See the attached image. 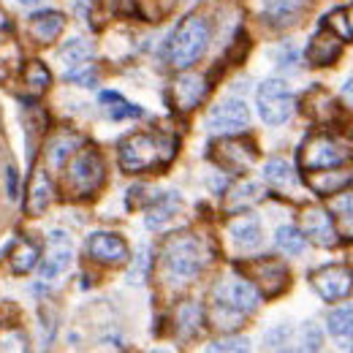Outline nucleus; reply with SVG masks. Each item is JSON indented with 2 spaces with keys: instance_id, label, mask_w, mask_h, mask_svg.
<instances>
[{
  "instance_id": "obj_1",
  "label": "nucleus",
  "mask_w": 353,
  "mask_h": 353,
  "mask_svg": "<svg viewBox=\"0 0 353 353\" xmlns=\"http://www.w3.org/2000/svg\"><path fill=\"white\" fill-rule=\"evenodd\" d=\"M176 141L161 133L136 131L120 141V166L128 174L152 172L158 166H166L174 158Z\"/></svg>"
},
{
  "instance_id": "obj_2",
  "label": "nucleus",
  "mask_w": 353,
  "mask_h": 353,
  "mask_svg": "<svg viewBox=\"0 0 353 353\" xmlns=\"http://www.w3.org/2000/svg\"><path fill=\"white\" fill-rule=\"evenodd\" d=\"M161 264H163L166 280H172L174 285H185L196 280L207 266V248L193 234H174L163 242Z\"/></svg>"
},
{
  "instance_id": "obj_3",
  "label": "nucleus",
  "mask_w": 353,
  "mask_h": 353,
  "mask_svg": "<svg viewBox=\"0 0 353 353\" xmlns=\"http://www.w3.org/2000/svg\"><path fill=\"white\" fill-rule=\"evenodd\" d=\"M207 46H210L207 19L204 17H188L176 25L174 33L166 41V63L176 71H185V68H190L193 63L201 60Z\"/></svg>"
},
{
  "instance_id": "obj_4",
  "label": "nucleus",
  "mask_w": 353,
  "mask_h": 353,
  "mask_svg": "<svg viewBox=\"0 0 353 353\" xmlns=\"http://www.w3.org/2000/svg\"><path fill=\"white\" fill-rule=\"evenodd\" d=\"M103 179H106V166L95 147H82L68 158L65 188L71 190V196H92L103 185Z\"/></svg>"
},
{
  "instance_id": "obj_5",
  "label": "nucleus",
  "mask_w": 353,
  "mask_h": 353,
  "mask_svg": "<svg viewBox=\"0 0 353 353\" xmlns=\"http://www.w3.org/2000/svg\"><path fill=\"white\" fill-rule=\"evenodd\" d=\"M256 106L266 125H283L296 112V95L283 79H266L256 90Z\"/></svg>"
},
{
  "instance_id": "obj_6",
  "label": "nucleus",
  "mask_w": 353,
  "mask_h": 353,
  "mask_svg": "<svg viewBox=\"0 0 353 353\" xmlns=\"http://www.w3.org/2000/svg\"><path fill=\"white\" fill-rule=\"evenodd\" d=\"M212 302L215 307L225 310L231 315H250L256 312L261 305V291L250 283V280H239V277H231V280H221L212 291Z\"/></svg>"
},
{
  "instance_id": "obj_7",
  "label": "nucleus",
  "mask_w": 353,
  "mask_h": 353,
  "mask_svg": "<svg viewBox=\"0 0 353 353\" xmlns=\"http://www.w3.org/2000/svg\"><path fill=\"white\" fill-rule=\"evenodd\" d=\"M348 161V152L329 136L312 133L299 147V169L302 172H318V169H332Z\"/></svg>"
},
{
  "instance_id": "obj_8",
  "label": "nucleus",
  "mask_w": 353,
  "mask_h": 353,
  "mask_svg": "<svg viewBox=\"0 0 353 353\" xmlns=\"http://www.w3.org/2000/svg\"><path fill=\"white\" fill-rule=\"evenodd\" d=\"M207 128L215 136H239L250 128V109L245 101L239 98H228L221 101L210 117H207Z\"/></svg>"
},
{
  "instance_id": "obj_9",
  "label": "nucleus",
  "mask_w": 353,
  "mask_h": 353,
  "mask_svg": "<svg viewBox=\"0 0 353 353\" xmlns=\"http://www.w3.org/2000/svg\"><path fill=\"white\" fill-rule=\"evenodd\" d=\"M256 158H259L256 144L245 141V139H236V136H225L212 147V161L231 174H245L248 169H253Z\"/></svg>"
},
{
  "instance_id": "obj_10",
  "label": "nucleus",
  "mask_w": 353,
  "mask_h": 353,
  "mask_svg": "<svg viewBox=\"0 0 353 353\" xmlns=\"http://www.w3.org/2000/svg\"><path fill=\"white\" fill-rule=\"evenodd\" d=\"M310 283L323 302H340L353 291V272L343 264L321 266L310 274Z\"/></svg>"
},
{
  "instance_id": "obj_11",
  "label": "nucleus",
  "mask_w": 353,
  "mask_h": 353,
  "mask_svg": "<svg viewBox=\"0 0 353 353\" xmlns=\"http://www.w3.org/2000/svg\"><path fill=\"white\" fill-rule=\"evenodd\" d=\"M242 269L248 272V280L264 296H277L288 288V269L277 259H256V261L242 264Z\"/></svg>"
},
{
  "instance_id": "obj_12",
  "label": "nucleus",
  "mask_w": 353,
  "mask_h": 353,
  "mask_svg": "<svg viewBox=\"0 0 353 353\" xmlns=\"http://www.w3.org/2000/svg\"><path fill=\"white\" fill-rule=\"evenodd\" d=\"M88 253L92 261L106 266H120L131 261V253H128L125 239L117 236V234H112V231H95V234H90Z\"/></svg>"
},
{
  "instance_id": "obj_13",
  "label": "nucleus",
  "mask_w": 353,
  "mask_h": 353,
  "mask_svg": "<svg viewBox=\"0 0 353 353\" xmlns=\"http://www.w3.org/2000/svg\"><path fill=\"white\" fill-rule=\"evenodd\" d=\"M74 261V248H71V239L65 231H52L49 234V250L46 256H41L39 261V272H41V280H57L68 266Z\"/></svg>"
},
{
  "instance_id": "obj_14",
  "label": "nucleus",
  "mask_w": 353,
  "mask_h": 353,
  "mask_svg": "<svg viewBox=\"0 0 353 353\" xmlns=\"http://www.w3.org/2000/svg\"><path fill=\"white\" fill-rule=\"evenodd\" d=\"M299 228H302V234L307 236V242H315V245H321V248H334L337 245V228H334V221H332V215L326 212V210H321V207H307L305 212H302V218H299Z\"/></svg>"
},
{
  "instance_id": "obj_15",
  "label": "nucleus",
  "mask_w": 353,
  "mask_h": 353,
  "mask_svg": "<svg viewBox=\"0 0 353 353\" xmlns=\"http://www.w3.org/2000/svg\"><path fill=\"white\" fill-rule=\"evenodd\" d=\"M204 95H207V82L199 74H182V77H176L174 82H172V90H169V98H172L174 109H179V112L196 109Z\"/></svg>"
},
{
  "instance_id": "obj_16",
  "label": "nucleus",
  "mask_w": 353,
  "mask_h": 353,
  "mask_svg": "<svg viewBox=\"0 0 353 353\" xmlns=\"http://www.w3.org/2000/svg\"><path fill=\"white\" fill-rule=\"evenodd\" d=\"M340 54H343V36H337L329 25L318 36H312V41L307 46L310 65H332Z\"/></svg>"
},
{
  "instance_id": "obj_17",
  "label": "nucleus",
  "mask_w": 353,
  "mask_h": 353,
  "mask_svg": "<svg viewBox=\"0 0 353 353\" xmlns=\"http://www.w3.org/2000/svg\"><path fill=\"white\" fill-rule=\"evenodd\" d=\"M228 236L239 250H256L264 239L261 234V221L256 215H239L228 221Z\"/></svg>"
},
{
  "instance_id": "obj_18",
  "label": "nucleus",
  "mask_w": 353,
  "mask_h": 353,
  "mask_svg": "<svg viewBox=\"0 0 353 353\" xmlns=\"http://www.w3.org/2000/svg\"><path fill=\"white\" fill-rule=\"evenodd\" d=\"M39 261H41V250H39V245L33 239L19 236L11 245V253H8V269H11V274L25 277V274H30L39 266Z\"/></svg>"
},
{
  "instance_id": "obj_19",
  "label": "nucleus",
  "mask_w": 353,
  "mask_h": 353,
  "mask_svg": "<svg viewBox=\"0 0 353 353\" xmlns=\"http://www.w3.org/2000/svg\"><path fill=\"white\" fill-rule=\"evenodd\" d=\"M28 30L30 36L39 41V44H52L60 39V33L65 30V17L60 11H39L30 17L28 22Z\"/></svg>"
},
{
  "instance_id": "obj_20",
  "label": "nucleus",
  "mask_w": 353,
  "mask_h": 353,
  "mask_svg": "<svg viewBox=\"0 0 353 353\" xmlns=\"http://www.w3.org/2000/svg\"><path fill=\"white\" fill-rule=\"evenodd\" d=\"M307 185L318 196H334V193H343V188L353 185V172H343V169H334V166L307 172Z\"/></svg>"
},
{
  "instance_id": "obj_21",
  "label": "nucleus",
  "mask_w": 353,
  "mask_h": 353,
  "mask_svg": "<svg viewBox=\"0 0 353 353\" xmlns=\"http://www.w3.org/2000/svg\"><path fill=\"white\" fill-rule=\"evenodd\" d=\"M79 144H82V139H79L77 133H71V131L54 133V136L49 139V144H46V163H49L52 169H63V166L68 163V158L77 152Z\"/></svg>"
},
{
  "instance_id": "obj_22",
  "label": "nucleus",
  "mask_w": 353,
  "mask_h": 353,
  "mask_svg": "<svg viewBox=\"0 0 353 353\" xmlns=\"http://www.w3.org/2000/svg\"><path fill=\"white\" fill-rule=\"evenodd\" d=\"M52 199H54L52 179H49L44 169H36L33 182H30V193H28V212L30 215H44L46 210L52 207Z\"/></svg>"
},
{
  "instance_id": "obj_23",
  "label": "nucleus",
  "mask_w": 353,
  "mask_h": 353,
  "mask_svg": "<svg viewBox=\"0 0 353 353\" xmlns=\"http://www.w3.org/2000/svg\"><path fill=\"white\" fill-rule=\"evenodd\" d=\"M261 196H264V188H261L259 182H253V179H242L239 185H234V188L225 193V207H228L231 212H242V210L253 207Z\"/></svg>"
},
{
  "instance_id": "obj_24",
  "label": "nucleus",
  "mask_w": 353,
  "mask_h": 353,
  "mask_svg": "<svg viewBox=\"0 0 353 353\" xmlns=\"http://www.w3.org/2000/svg\"><path fill=\"white\" fill-rule=\"evenodd\" d=\"M60 63L65 65V71H74V68H82L88 65L90 57H92V44L88 39H71L60 46Z\"/></svg>"
},
{
  "instance_id": "obj_25",
  "label": "nucleus",
  "mask_w": 353,
  "mask_h": 353,
  "mask_svg": "<svg viewBox=\"0 0 353 353\" xmlns=\"http://www.w3.org/2000/svg\"><path fill=\"white\" fill-rule=\"evenodd\" d=\"M179 210V196L176 193H166V196H161L152 207H150V212H147V228L150 231H158V228H163L166 223L174 218V212Z\"/></svg>"
},
{
  "instance_id": "obj_26",
  "label": "nucleus",
  "mask_w": 353,
  "mask_h": 353,
  "mask_svg": "<svg viewBox=\"0 0 353 353\" xmlns=\"http://www.w3.org/2000/svg\"><path fill=\"white\" fill-rule=\"evenodd\" d=\"M201 323H204V312H201V307L196 302L179 305V310H176V332H179L182 340L196 337L199 329H201Z\"/></svg>"
},
{
  "instance_id": "obj_27",
  "label": "nucleus",
  "mask_w": 353,
  "mask_h": 353,
  "mask_svg": "<svg viewBox=\"0 0 353 353\" xmlns=\"http://www.w3.org/2000/svg\"><path fill=\"white\" fill-rule=\"evenodd\" d=\"M274 245H277V250L285 253V256H302V253L307 250V236H305L302 228H296V225H283V228H277V234H274Z\"/></svg>"
},
{
  "instance_id": "obj_28",
  "label": "nucleus",
  "mask_w": 353,
  "mask_h": 353,
  "mask_svg": "<svg viewBox=\"0 0 353 353\" xmlns=\"http://www.w3.org/2000/svg\"><path fill=\"white\" fill-rule=\"evenodd\" d=\"M307 0H264V17L274 25H288Z\"/></svg>"
},
{
  "instance_id": "obj_29",
  "label": "nucleus",
  "mask_w": 353,
  "mask_h": 353,
  "mask_svg": "<svg viewBox=\"0 0 353 353\" xmlns=\"http://www.w3.org/2000/svg\"><path fill=\"white\" fill-rule=\"evenodd\" d=\"M326 326L329 332L337 337V340H351L353 337V305H340L329 312L326 318Z\"/></svg>"
},
{
  "instance_id": "obj_30",
  "label": "nucleus",
  "mask_w": 353,
  "mask_h": 353,
  "mask_svg": "<svg viewBox=\"0 0 353 353\" xmlns=\"http://www.w3.org/2000/svg\"><path fill=\"white\" fill-rule=\"evenodd\" d=\"M25 85L30 90V95H44L49 85H52V74L41 60H30L25 65Z\"/></svg>"
},
{
  "instance_id": "obj_31",
  "label": "nucleus",
  "mask_w": 353,
  "mask_h": 353,
  "mask_svg": "<svg viewBox=\"0 0 353 353\" xmlns=\"http://www.w3.org/2000/svg\"><path fill=\"white\" fill-rule=\"evenodd\" d=\"M332 210L337 212L340 236L353 239V190H345L343 196H337V199L332 201Z\"/></svg>"
},
{
  "instance_id": "obj_32",
  "label": "nucleus",
  "mask_w": 353,
  "mask_h": 353,
  "mask_svg": "<svg viewBox=\"0 0 353 353\" xmlns=\"http://www.w3.org/2000/svg\"><path fill=\"white\" fill-rule=\"evenodd\" d=\"M264 179L269 185H274V188H288V185H294V172H291V166H288V161H283V158H272V161H266L264 166Z\"/></svg>"
},
{
  "instance_id": "obj_33",
  "label": "nucleus",
  "mask_w": 353,
  "mask_h": 353,
  "mask_svg": "<svg viewBox=\"0 0 353 353\" xmlns=\"http://www.w3.org/2000/svg\"><path fill=\"white\" fill-rule=\"evenodd\" d=\"M150 266H152L150 248H147V245H141V248H139V256L133 259L131 269H128V283H133V285H141V283L150 277Z\"/></svg>"
},
{
  "instance_id": "obj_34",
  "label": "nucleus",
  "mask_w": 353,
  "mask_h": 353,
  "mask_svg": "<svg viewBox=\"0 0 353 353\" xmlns=\"http://www.w3.org/2000/svg\"><path fill=\"white\" fill-rule=\"evenodd\" d=\"M101 103H114V106H109V114L112 117H141V109L139 106H133L128 101H123L117 92H103L101 95Z\"/></svg>"
},
{
  "instance_id": "obj_35",
  "label": "nucleus",
  "mask_w": 353,
  "mask_h": 353,
  "mask_svg": "<svg viewBox=\"0 0 353 353\" xmlns=\"http://www.w3.org/2000/svg\"><path fill=\"white\" fill-rule=\"evenodd\" d=\"M30 343H28V334L22 329H3L0 332V351H28Z\"/></svg>"
},
{
  "instance_id": "obj_36",
  "label": "nucleus",
  "mask_w": 353,
  "mask_h": 353,
  "mask_svg": "<svg viewBox=\"0 0 353 353\" xmlns=\"http://www.w3.org/2000/svg\"><path fill=\"white\" fill-rule=\"evenodd\" d=\"M321 343H323V337H321V329H318L315 323H305V326L299 329V348H305V351H318Z\"/></svg>"
},
{
  "instance_id": "obj_37",
  "label": "nucleus",
  "mask_w": 353,
  "mask_h": 353,
  "mask_svg": "<svg viewBox=\"0 0 353 353\" xmlns=\"http://www.w3.org/2000/svg\"><path fill=\"white\" fill-rule=\"evenodd\" d=\"M65 79L68 82H79L82 88H95L98 77H95V68L92 65H82V68H74V71H65Z\"/></svg>"
},
{
  "instance_id": "obj_38",
  "label": "nucleus",
  "mask_w": 353,
  "mask_h": 353,
  "mask_svg": "<svg viewBox=\"0 0 353 353\" xmlns=\"http://www.w3.org/2000/svg\"><path fill=\"white\" fill-rule=\"evenodd\" d=\"M210 351H250V340H245V337H223V340H215L210 345Z\"/></svg>"
},
{
  "instance_id": "obj_39",
  "label": "nucleus",
  "mask_w": 353,
  "mask_h": 353,
  "mask_svg": "<svg viewBox=\"0 0 353 353\" xmlns=\"http://www.w3.org/2000/svg\"><path fill=\"white\" fill-rule=\"evenodd\" d=\"M288 334H291L288 326H274L272 332H266L264 337L266 348H285L288 345Z\"/></svg>"
},
{
  "instance_id": "obj_40",
  "label": "nucleus",
  "mask_w": 353,
  "mask_h": 353,
  "mask_svg": "<svg viewBox=\"0 0 353 353\" xmlns=\"http://www.w3.org/2000/svg\"><path fill=\"white\" fill-rule=\"evenodd\" d=\"M6 193H8V199L11 201H17V196H19V176H17V169H6Z\"/></svg>"
},
{
  "instance_id": "obj_41",
  "label": "nucleus",
  "mask_w": 353,
  "mask_h": 353,
  "mask_svg": "<svg viewBox=\"0 0 353 353\" xmlns=\"http://www.w3.org/2000/svg\"><path fill=\"white\" fill-rule=\"evenodd\" d=\"M343 98H345L348 103H353V77L343 85Z\"/></svg>"
},
{
  "instance_id": "obj_42",
  "label": "nucleus",
  "mask_w": 353,
  "mask_h": 353,
  "mask_svg": "<svg viewBox=\"0 0 353 353\" xmlns=\"http://www.w3.org/2000/svg\"><path fill=\"white\" fill-rule=\"evenodd\" d=\"M345 25H348V39H353V6L345 11Z\"/></svg>"
},
{
  "instance_id": "obj_43",
  "label": "nucleus",
  "mask_w": 353,
  "mask_h": 353,
  "mask_svg": "<svg viewBox=\"0 0 353 353\" xmlns=\"http://www.w3.org/2000/svg\"><path fill=\"white\" fill-rule=\"evenodd\" d=\"M17 3H19V6H39L41 0H17Z\"/></svg>"
}]
</instances>
